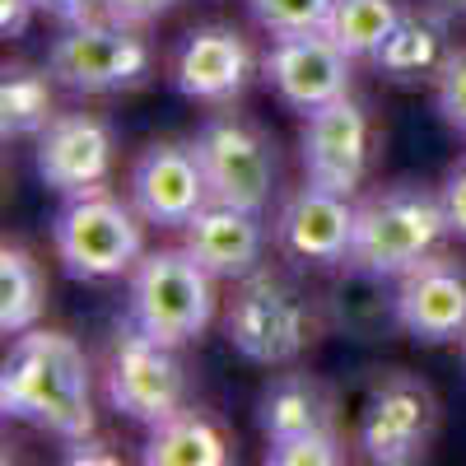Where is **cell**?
I'll return each instance as SVG.
<instances>
[{"label":"cell","mask_w":466,"mask_h":466,"mask_svg":"<svg viewBox=\"0 0 466 466\" xmlns=\"http://www.w3.org/2000/svg\"><path fill=\"white\" fill-rule=\"evenodd\" d=\"M0 410L61 443L94 434V369L85 345L47 327L15 336L0 364Z\"/></svg>","instance_id":"1"},{"label":"cell","mask_w":466,"mask_h":466,"mask_svg":"<svg viewBox=\"0 0 466 466\" xmlns=\"http://www.w3.org/2000/svg\"><path fill=\"white\" fill-rule=\"evenodd\" d=\"M448 238H452V224L439 187H420V182L373 187L355 201L350 266L382 280H401L410 266L434 257Z\"/></svg>","instance_id":"2"},{"label":"cell","mask_w":466,"mask_h":466,"mask_svg":"<svg viewBox=\"0 0 466 466\" xmlns=\"http://www.w3.org/2000/svg\"><path fill=\"white\" fill-rule=\"evenodd\" d=\"M322 313L289 276L257 266L252 276L233 280V299L224 308V336L257 369L299 364L322 336Z\"/></svg>","instance_id":"3"},{"label":"cell","mask_w":466,"mask_h":466,"mask_svg":"<svg viewBox=\"0 0 466 466\" xmlns=\"http://www.w3.org/2000/svg\"><path fill=\"white\" fill-rule=\"evenodd\" d=\"M47 70L61 89L85 94V98L131 94L154 75V43L136 24L89 15V19L66 24L52 37Z\"/></svg>","instance_id":"4"},{"label":"cell","mask_w":466,"mask_h":466,"mask_svg":"<svg viewBox=\"0 0 466 466\" xmlns=\"http://www.w3.org/2000/svg\"><path fill=\"white\" fill-rule=\"evenodd\" d=\"M52 248L66 276L75 280H116L131 276L136 261L145 257V219L131 206V197H112V191H80L66 197L52 219Z\"/></svg>","instance_id":"5"},{"label":"cell","mask_w":466,"mask_h":466,"mask_svg":"<svg viewBox=\"0 0 466 466\" xmlns=\"http://www.w3.org/2000/svg\"><path fill=\"white\" fill-rule=\"evenodd\" d=\"M215 303H219L215 276L182 243L145 252L131 270L127 318L164 345L182 350L191 340H201L206 327L215 322Z\"/></svg>","instance_id":"6"},{"label":"cell","mask_w":466,"mask_h":466,"mask_svg":"<svg viewBox=\"0 0 466 466\" xmlns=\"http://www.w3.org/2000/svg\"><path fill=\"white\" fill-rule=\"evenodd\" d=\"M103 397L116 415L140 424V430L182 410L187 406V364L177 360V345L154 340L149 331H140L127 318L116 327V336L107 340Z\"/></svg>","instance_id":"7"},{"label":"cell","mask_w":466,"mask_h":466,"mask_svg":"<svg viewBox=\"0 0 466 466\" xmlns=\"http://www.w3.org/2000/svg\"><path fill=\"white\" fill-rule=\"evenodd\" d=\"M197 154L210 182V201H228L266 215L280 187V159H276V140H270L252 116L219 107L197 127Z\"/></svg>","instance_id":"8"},{"label":"cell","mask_w":466,"mask_h":466,"mask_svg":"<svg viewBox=\"0 0 466 466\" xmlns=\"http://www.w3.org/2000/svg\"><path fill=\"white\" fill-rule=\"evenodd\" d=\"M439 397L434 387L406 373V369H387L382 378H373L369 397L360 406V424H355V448L373 461V466H410L424 461L439 434Z\"/></svg>","instance_id":"9"},{"label":"cell","mask_w":466,"mask_h":466,"mask_svg":"<svg viewBox=\"0 0 466 466\" xmlns=\"http://www.w3.org/2000/svg\"><path fill=\"white\" fill-rule=\"evenodd\" d=\"M299 159H303V177L331 187L340 197H360L369 182V164H373V122L369 107L345 94L318 112L303 116L299 131Z\"/></svg>","instance_id":"10"},{"label":"cell","mask_w":466,"mask_h":466,"mask_svg":"<svg viewBox=\"0 0 466 466\" xmlns=\"http://www.w3.org/2000/svg\"><path fill=\"white\" fill-rule=\"evenodd\" d=\"M257 70H261V56L252 47V37L233 24H197L191 33H182L168 66L173 89L206 107H233L248 94Z\"/></svg>","instance_id":"11"},{"label":"cell","mask_w":466,"mask_h":466,"mask_svg":"<svg viewBox=\"0 0 466 466\" xmlns=\"http://www.w3.org/2000/svg\"><path fill=\"white\" fill-rule=\"evenodd\" d=\"M261 80L294 112H318L355 85V56L331 43V33H285L261 52Z\"/></svg>","instance_id":"12"},{"label":"cell","mask_w":466,"mask_h":466,"mask_svg":"<svg viewBox=\"0 0 466 466\" xmlns=\"http://www.w3.org/2000/svg\"><path fill=\"white\" fill-rule=\"evenodd\" d=\"M33 168L56 197L103 191L116 168V136L98 112L85 107L56 112L47 131L33 140Z\"/></svg>","instance_id":"13"},{"label":"cell","mask_w":466,"mask_h":466,"mask_svg":"<svg viewBox=\"0 0 466 466\" xmlns=\"http://www.w3.org/2000/svg\"><path fill=\"white\" fill-rule=\"evenodd\" d=\"M127 197L149 228H182L210 201L197 140H154L136 154Z\"/></svg>","instance_id":"14"},{"label":"cell","mask_w":466,"mask_h":466,"mask_svg":"<svg viewBox=\"0 0 466 466\" xmlns=\"http://www.w3.org/2000/svg\"><path fill=\"white\" fill-rule=\"evenodd\" d=\"M270 243L280 248V257L303 266H350L355 197H340V191L303 177V187H294L270 219Z\"/></svg>","instance_id":"15"},{"label":"cell","mask_w":466,"mask_h":466,"mask_svg":"<svg viewBox=\"0 0 466 466\" xmlns=\"http://www.w3.org/2000/svg\"><path fill=\"white\" fill-rule=\"evenodd\" d=\"M397 289V327L420 345H457L466 336V261L457 252H434L410 266Z\"/></svg>","instance_id":"16"},{"label":"cell","mask_w":466,"mask_h":466,"mask_svg":"<svg viewBox=\"0 0 466 466\" xmlns=\"http://www.w3.org/2000/svg\"><path fill=\"white\" fill-rule=\"evenodd\" d=\"M177 233H182V248L215 280H243L266 261V219L257 210H243V206L206 201Z\"/></svg>","instance_id":"17"},{"label":"cell","mask_w":466,"mask_h":466,"mask_svg":"<svg viewBox=\"0 0 466 466\" xmlns=\"http://www.w3.org/2000/svg\"><path fill=\"white\" fill-rule=\"evenodd\" d=\"M452 24L443 10H434L430 0L424 5H410L401 15V24L392 28V37L378 47L373 70L392 85H434L443 61L452 56Z\"/></svg>","instance_id":"18"},{"label":"cell","mask_w":466,"mask_h":466,"mask_svg":"<svg viewBox=\"0 0 466 466\" xmlns=\"http://www.w3.org/2000/svg\"><path fill=\"white\" fill-rule=\"evenodd\" d=\"M336 424L331 392L308 373H280L257 401V430L266 443H289L303 434H318Z\"/></svg>","instance_id":"19"},{"label":"cell","mask_w":466,"mask_h":466,"mask_svg":"<svg viewBox=\"0 0 466 466\" xmlns=\"http://www.w3.org/2000/svg\"><path fill=\"white\" fill-rule=\"evenodd\" d=\"M228 457H233L228 434L197 406H182L168 420L149 424L140 448L145 466H224Z\"/></svg>","instance_id":"20"},{"label":"cell","mask_w":466,"mask_h":466,"mask_svg":"<svg viewBox=\"0 0 466 466\" xmlns=\"http://www.w3.org/2000/svg\"><path fill=\"white\" fill-rule=\"evenodd\" d=\"M56 80L47 66H5L0 80V136L5 140H37L56 116Z\"/></svg>","instance_id":"21"},{"label":"cell","mask_w":466,"mask_h":466,"mask_svg":"<svg viewBox=\"0 0 466 466\" xmlns=\"http://www.w3.org/2000/svg\"><path fill=\"white\" fill-rule=\"evenodd\" d=\"M47 313V270L24 243L0 248V331L24 336Z\"/></svg>","instance_id":"22"},{"label":"cell","mask_w":466,"mask_h":466,"mask_svg":"<svg viewBox=\"0 0 466 466\" xmlns=\"http://www.w3.org/2000/svg\"><path fill=\"white\" fill-rule=\"evenodd\" d=\"M406 10H410V0H336L327 33H331V43L340 52H350L355 61H373Z\"/></svg>","instance_id":"23"},{"label":"cell","mask_w":466,"mask_h":466,"mask_svg":"<svg viewBox=\"0 0 466 466\" xmlns=\"http://www.w3.org/2000/svg\"><path fill=\"white\" fill-rule=\"evenodd\" d=\"M252 19L270 33V37H285V33H327L336 0H248Z\"/></svg>","instance_id":"24"},{"label":"cell","mask_w":466,"mask_h":466,"mask_svg":"<svg viewBox=\"0 0 466 466\" xmlns=\"http://www.w3.org/2000/svg\"><path fill=\"white\" fill-rule=\"evenodd\" d=\"M266 461L270 466H336V461H345V439L331 424V430L303 434L289 443H266Z\"/></svg>","instance_id":"25"},{"label":"cell","mask_w":466,"mask_h":466,"mask_svg":"<svg viewBox=\"0 0 466 466\" xmlns=\"http://www.w3.org/2000/svg\"><path fill=\"white\" fill-rule=\"evenodd\" d=\"M434 107L443 116V127L466 140V43L452 47V56L439 70V80H434Z\"/></svg>","instance_id":"26"},{"label":"cell","mask_w":466,"mask_h":466,"mask_svg":"<svg viewBox=\"0 0 466 466\" xmlns=\"http://www.w3.org/2000/svg\"><path fill=\"white\" fill-rule=\"evenodd\" d=\"M107 19H122V24H136V28H149L159 24L164 15H173L182 0H98Z\"/></svg>","instance_id":"27"},{"label":"cell","mask_w":466,"mask_h":466,"mask_svg":"<svg viewBox=\"0 0 466 466\" xmlns=\"http://www.w3.org/2000/svg\"><path fill=\"white\" fill-rule=\"evenodd\" d=\"M443 206H448V224H452V238L466 243V159H457L443 177Z\"/></svg>","instance_id":"28"},{"label":"cell","mask_w":466,"mask_h":466,"mask_svg":"<svg viewBox=\"0 0 466 466\" xmlns=\"http://www.w3.org/2000/svg\"><path fill=\"white\" fill-rule=\"evenodd\" d=\"M37 15H52L61 24H75V19H89V15H103L98 0H33Z\"/></svg>","instance_id":"29"},{"label":"cell","mask_w":466,"mask_h":466,"mask_svg":"<svg viewBox=\"0 0 466 466\" xmlns=\"http://www.w3.org/2000/svg\"><path fill=\"white\" fill-rule=\"evenodd\" d=\"M33 15H37L33 0H0V33H5V37H24Z\"/></svg>","instance_id":"30"},{"label":"cell","mask_w":466,"mask_h":466,"mask_svg":"<svg viewBox=\"0 0 466 466\" xmlns=\"http://www.w3.org/2000/svg\"><path fill=\"white\" fill-rule=\"evenodd\" d=\"M107 443L98 434H85V439H70L66 443V461H116V452H103Z\"/></svg>","instance_id":"31"},{"label":"cell","mask_w":466,"mask_h":466,"mask_svg":"<svg viewBox=\"0 0 466 466\" xmlns=\"http://www.w3.org/2000/svg\"><path fill=\"white\" fill-rule=\"evenodd\" d=\"M434 10H443L448 19H466V0H430Z\"/></svg>","instance_id":"32"},{"label":"cell","mask_w":466,"mask_h":466,"mask_svg":"<svg viewBox=\"0 0 466 466\" xmlns=\"http://www.w3.org/2000/svg\"><path fill=\"white\" fill-rule=\"evenodd\" d=\"M457 355H461V369H466V336L457 340Z\"/></svg>","instance_id":"33"}]
</instances>
